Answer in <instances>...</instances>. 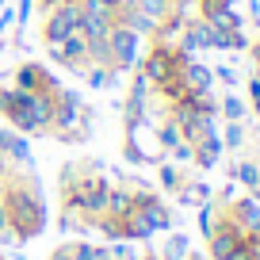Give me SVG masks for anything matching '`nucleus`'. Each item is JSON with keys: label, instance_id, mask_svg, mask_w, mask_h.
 Listing matches in <instances>:
<instances>
[{"label": "nucleus", "instance_id": "nucleus-9", "mask_svg": "<svg viewBox=\"0 0 260 260\" xmlns=\"http://www.w3.org/2000/svg\"><path fill=\"white\" fill-rule=\"evenodd\" d=\"M180 42L176 46L180 50H187V54H195V50H211L214 46V35H211V23H207V19H199V16H191L187 19L184 16V23H180Z\"/></svg>", "mask_w": 260, "mask_h": 260}, {"label": "nucleus", "instance_id": "nucleus-11", "mask_svg": "<svg viewBox=\"0 0 260 260\" xmlns=\"http://www.w3.org/2000/svg\"><path fill=\"white\" fill-rule=\"evenodd\" d=\"M218 153H222V138L218 134H203V138L191 146V161L199 165V169H211V165L218 161Z\"/></svg>", "mask_w": 260, "mask_h": 260}, {"label": "nucleus", "instance_id": "nucleus-19", "mask_svg": "<svg viewBox=\"0 0 260 260\" xmlns=\"http://www.w3.org/2000/svg\"><path fill=\"white\" fill-rule=\"evenodd\" d=\"M226 260H256V241H252V237H245V241L237 245V249L230 252Z\"/></svg>", "mask_w": 260, "mask_h": 260}, {"label": "nucleus", "instance_id": "nucleus-10", "mask_svg": "<svg viewBox=\"0 0 260 260\" xmlns=\"http://www.w3.org/2000/svg\"><path fill=\"white\" fill-rule=\"evenodd\" d=\"M222 211L230 214V222H234L245 237L260 234V203H256V199H237V203H230V207L222 203Z\"/></svg>", "mask_w": 260, "mask_h": 260}, {"label": "nucleus", "instance_id": "nucleus-23", "mask_svg": "<svg viewBox=\"0 0 260 260\" xmlns=\"http://www.w3.org/2000/svg\"><path fill=\"white\" fill-rule=\"evenodd\" d=\"M252 199H256V203H260V187H252Z\"/></svg>", "mask_w": 260, "mask_h": 260}, {"label": "nucleus", "instance_id": "nucleus-3", "mask_svg": "<svg viewBox=\"0 0 260 260\" xmlns=\"http://www.w3.org/2000/svg\"><path fill=\"white\" fill-rule=\"evenodd\" d=\"M138 46H142V35L134 31V27L115 23L111 31H107V39H104V57L92 61V65H104V69H111L115 77L130 73V69L138 65Z\"/></svg>", "mask_w": 260, "mask_h": 260}, {"label": "nucleus", "instance_id": "nucleus-12", "mask_svg": "<svg viewBox=\"0 0 260 260\" xmlns=\"http://www.w3.org/2000/svg\"><path fill=\"white\" fill-rule=\"evenodd\" d=\"M211 81H214V69H207L203 61H195V57H191V61L184 65V84L191 92H211Z\"/></svg>", "mask_w": 260, "mask_h": 260}, {"label": "nucleus", "instance_id": "nucleus-2", "mask_svg": "<svg viewBox=\"0 0 260 260\" xmlns=\"http://www.w3.org/2000/svg\"><path fill=\"white\" fill-rule=\"evenodd\" d=\"M191 61V54L180 46H172V42L165 39H153V46H149V54L142 57V65H134L142 77H146L149 88H157V84H165L169 77H184V65Z\"/></svg>", "mask_w": 260, "mask_h": 260}, {"label": "nucleus", "instance_id": "nucleus-22", "mask_svg": "<svg viewBox=\"0 0 260 260\" xmlns=\"http://www.w3.org/2000/svg\"><path fill=\"white\" fill-rule=\"evenodd\" d=\"M126 4H130V0H104V8H107V12H111V19H115V16H119V12H122V8H126Z\"/></svg>", "mask_w": 260, "mask_h": 260}, {"label": "nucleus", "instance_id": "nucleus-20", "mask_svg": "<svg viewBox=\"0 0 260 260\" xmlns=\"http://www.w3.org/2000/svg\"><path fill=\"white\" fill-rule=\"evenodd\" d=\"M241 138H245V130H241V122H230V126H226V138H222V146L237 149V146H241Z\"/></svg>", "mask_w": 260, "mask_h": 260}, {"label": "nucleus", "instance_id": "nucleus-13", "mask_svg": "<svg viewBox=\"0 0 260 260\" xmlns=\"http://www.w3.org/2000/svg\"><path fill=\"white\" fill-rule=\"evenodd\" d=\"M230 176L252 191V187H260V161H256V157H245L241 165H234V169H230Z\"/></svg>", "mask_w": 260, "mask_h": 260}, {"label": "nucleus", "instance_id": "nucleus-24", "mask_svg": "<svg viewBox=\"0 0 260 260\" xmlns=\"http://www.w3.org/2000/svg\"><path fill=\"white\" fill-rule=\"evenodd\" d=\"M256 260H260V245H256Z\"/></svg>", "mask_w": 260, "mask_h": 260}, {"label": "nucleus", "instance_id": "nucleus-6", "mask_svg": "<svg viewBox=\"0 0 260 260\" xmlns=\"http://www.w3.org/2000/svg\"><path fill=\"white\" fill-rule=\"evenodd\" d=\"M130 214H138L149 234L172 226V214H169V207H165V199L153 195V191H130Z\"/></svg>", "mask_w": 260, "mask_h": 260}, {"label": "nucleus", "instance_id": "nucleus-4", "mask_svg": "<svg viewBox=\"0 0 260 260\" xmlns=\"http://www.w3.org/2000/svg\"><path fill=\"white\" fill-rule=\"evenodd\" d=\"M81 4H54V8L42 16V23H39V42L42 46H61L69 35H77L81 31Z\"/></svg>", "mask_w": 260, "mask_h": 260}, {"label": "nucleus", "instance_id": "nucleus-8", "mask_svg": "<svg viewBox=\"0 0 260 260\" xmlns=\"http://www.w3.org/2000/svg\"><path fill=\"white\" fill-rule=\"evenodd\" d=\"M211 35H214V50H245L249 39L241 35V16L234 8L222 19H211Z\"/></svg>", "mask_w": 260, "mask_h": 260}, {"label": "nucleus", "instance_id": "nucleus-16", "mask_svg": "<svg viewBox=\"0 0 260 260\" xmlns=\"http://www.w3.org/2000/svg\"><path fill=\"white\" fill-rule=\"evenodd\" d=\"M84 81H88L92 88H107V84L115 81V73H111V69H104V65H92L88 73H84Z\"/></svg>", "mask_w": 260, "mask_h": 260}, {"label": "nucleus", "instance_id": "nucleus-15", "mask_svg": "<svg viewBox=\"0 0 260 260\" xmlns=\"http://www.w3.org/2000/svg\"><path fill=\"white\" fill-rule=\"evenodd\" d=\"M218 111L226 115L230 122H241V119H245V104H241V100H237V96H226V100H222V104H218Z\"/></svg>", "mask_w": 260, "mask_h": 260}, {"label": "nucleus", "instance_id": "nucleus-5", "mask_svg": "<svg viewBox=\"0 0 260 260\" xmlns=\"http://www.w3.org/2000/svg\"><path fill=\"white\" fill-rule=\"evenodd\" d=\"M12 81H16V88L31 92V96H42V100H50L61 88V81H57L42 61H19L16 69H12Z\"/></svg>", "mask_w": 260, "mask_h": 260}, {"label": "nucleus", "instance_id": "nucleus-21", "mask_svg": "<svg viewBox=\"0 0 260 260\" xmlns=\"http://www.w3.org/2000/svg\"><path fill=\"white\" fill-rule=\"evenodd\" d=\"M214 77H218V81H226V84H237V77H234V69H230V65H218V69H214Z\"/></svg>", "mask_w": 260, "mask_h": 260}, {"label": "nucleus", "instance_id": "nucleus-25", "mask_svg": "<svg viewBox=\"0 0 260 260\" xmlns=\"http://www.w3.org/2000/svg\"><path fill=\"white\" fill-rule=\"evenodd\" d=\"M0 8H4V0H0Z\"/></svg>", "mask_w": 260, "mask_h": 260}, {"label": "nucleus", "instance_id": "nucleus-18", "mask_svg": "<svg viewBox=\"0 0 260 260\" xmlns=\"http://www.w3.org/2000/svg\"><path fill=\"white\" fill-rule=\"evenodd\" d=\"M184 252H187V237L172 234V237H169V245H165V260H180Z\"/></svg>", "mask_w": 260, "mask_h": 260}, {"label": "nucleus", "instance_id": "nucleus-7", "mask_svg": "<svg viewBox=\"0 0 260 260\" xmlns=\"http://www.w3.org/2000/svg\"><path fill=\"white\" fill-rule=\"evenodd\" d=\"M50 61H57L61 69H69L73 77H84L92 69V54H88V42L81 39V31L69 35L61 46H50Z\"/></svg>", "mask_w": 260, "mask_h": 260}, {"label": "nucleus", "instance_id": "nucleus-14", "mask_svg": "<svg viewBox=\"0 0 260 260\" xmlns=\"http://www.w3.org/2000/svg\"><path fill=\"white\" fill-rule=\"evenodd\" d=\"M176 199L180 203H207V199H211V187L199 184V180H184V187L176 191Z\"/></svg>", "mask_w": 260, "mask_h": 260}, {"label": "nucleus", "instance_id": "nucleus-17", "mask_svg": "<svg viewBox=\"0 0 260 260\" xmlns=\"http://www.w3.org/2000/svg\"><path fill=\"white\" fill-rule=\"evenodd\" d=\"M161 184L172 187V191H180V187H184V172L172 169V165H161Z\"/></svg>", "mask_w": 260, "mask_h": 260}, {"label": "nucleus", "instance_id": "nucleus-1", "mask_svg": "<svg viewBox=\"0 0 260 260\" xmlns=\"http://www.w3.org/2000/svg\"><path fill=\"white\" fill-rule=\"evenodd\" d=\"M0 203L8 214V234L16 241H31L46 230V199H42L35 165H4L0 169Z\"/></svg>", "mask_w": 260, "mask_h": 260}]
</instances>
